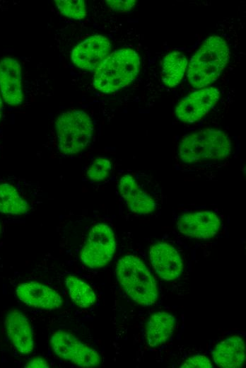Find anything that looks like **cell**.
Here are the masks:
<instances>
[{"mask_svg":"<svg viewBox=\"0 0 246 368\" xmlns=\"http://www.w3.org/2000/svg\"><path fill=\"white\" fill-rule=\"evenodd\" d=\"M116 275L122 289L138 304L150 306L156 301V280L139 258L132 255L121 258L117 263Z\"/></svg>","mask_w":246,"mask_h":368,"instance_id":"4","label":"cell"},{"mask_svg":"<svg viewBox=\"0 0 246 368\" xmlns=\"http://www.w3.org/2000/svg\"><path fill=\"white\" fill-rule=\"evenodd\" d=\"M221 221L210 211L197 212L182 215L177 221V229L187 237L209 239L218 231Z\"/></svg>","mask_w":246,"mask_h":368,"instance_id":"10","label":"cell"},{"mask_svg":"<svg viewBox=\"0 0 246 368\" xmlns=\"http://www.w3.org/2000/svg\"><path fill=\"white\" fill-rule=\"evenodd\" d=\"M119 192L126 200L129 209L139 215L153 212L156 203L152 197L142 190L134 178L130 175L123 176L119 183Z\"/></svg>","mask_w":246,"mask_h":368,"instance_id":"15","label":"cell"},{"mask_svg":"<svg viewBox=\"0 0 246 368\" xmlns=\"http://www.w3.org/2000/svg\"><path fill=\"white\" fill-rule=\"evenodd\" d=\"M0 91L4 101L10 105L23 103L21 67L12 57H4L0 61Z\"/></svg>","mask_w":246,"mask_h":368,"instance_id":"12","label":"cell"},{"mask_svg":"<svg viewBox=\"0 0 246 368\" xmlns=\"http://www.w3.org/2000/svg\"><path fill=\"white\" fill-rule=\"evenodd\" d=\"M111 43L105 36H91L71 51V61L81 69L95 70L102 62L110 54Z\"/></svg>","mask_w":246,"mask_h":368,"instance_id":"9","label":"cell"},{"mask_svg":"<svg viewBox=\"0 0 246 368\" xmlns=\"http://www.w3.org/2000/svg\"><path fill=\"white\" fill-rule=\"evenodd\" d=\"M105 2L112 10L118 12L130 11L136 4L135 0H108Z\"/></svg>","mask_w":246,"mask_h":368,"instance_id":"24","label":"cell"},{"mask_svg":"<svg viewBox=\"0 0 246 368\" xmlns=\"http://www.w3.org/2000/svg\"><path fill=\"white\" fill-rule=\"evenodd\" d=\"M219 90L215 87L199 88L185 96L177 105L175 114L184 123H194L201 120L217 103Z\"/></svg>","mask_w":246,"mask_h":368,"instance_id":"8","label":"cell"},{"mask_svg":"<svg viewBox=\"0 0 246 368\" xmlns=\"http://www.w3.org/2000/svg\"><path fill=\"white\" fill-rule=\"evenodd\" d=\"M182 368H212L209 359L201 355H194L187 360L181 366Z\"/></svg>","mask_w":246,"mask_h":368,"instance_id":"23","label":"cell"},{"mask_svg":"<svg viewBox=\"0 0 246 368\" xmlns=\"http://www.w3.org/2000/svg\"><path fill=\"white\" fill-rule=\"evenodd\" d=\"M49 342L57 357L78 367H94L100 363V357L96 350L66 330L55 331Z\"/></svg>","mask_w":246,"mask_h":368,"instance_id":"7","label":"cell"},{"mask_svg":"<svg viewBox=\"0 0 246 368\" xmlns=\"http://www.w3.org/2000/svg\"><path fill=\"white\" fill-rule=\"evenodd\" d=\"M16 292L23 303L34 308L54 310L60 308L63 303L62 297L54 289L35 281L18 284Z\"/></svg>","mask_w":246,"mask_h":368,"instance_id":"11","label":"cell"},{"mask_svg":"<svg viewBox=\"0 0 246 368\" xmlns=\"http://www.w3.org/2000/svg\"><path fill=\"white\" fill-rule=\"evenodd\" d=\"M59 150L74 154L83 150L90 142L93 125L90 116L83 110H69L60 114L56 122Z\"/></svg>","mask_w":246,"mask_h":368,"instance_id":"5","label":"cell"},{"mask_svg":"<svg viewBox=\"0 0 246 368\" xmlns=\"http://www.w3.org/2000/svg\"><path fill=\"white\" fill-rule=\"evenodd\" d=\"M2 110H3V102H2L1 97L0 96V119L1 118V116H2Z\"/></svg>","mask_w":246,"mask_h":368,"instance_id":"26","label":"cell"},{"mask_svg":"<svg viewBox=\"0 0 246 368\" xmlns=\"http://www.w3.org/2000/svg\"><path fill=\"white\" fill-rule=\"evenodd\" d=\"M188 65L185 56L177 51L172 52L163 59L161 76L163 84L172 88L182 81Z\"/></svg>","mask_w":246,"mask_h":368,"instance_id":"18","label":"cell"},{"mask_svg":"<svg viewBox=\"0 0 246 368\" xmlns=\"http://www.w3.org/2000/svg\"><path fill=\"white\" fill-rule=\"evenodd\" d=\"M115 248L112 229L105 224H98L90 229L81 249V261L90 268H101L112 260Z\"/></svg>","mask_w":246,"mask_h":368,"instance_id":"6","label":"cell"},{"mask_svg":"<svg viewBox=\"0 0 246 368\" xmlns=\"http://www.w3.org/2000/svg\"><path fill=\"white\" fill-rule=\"evenodd\" d=\"M175 321L174 316L165 311L153 314L148 321L146 329L148 345L156 347L166 342L173 333Z\"/></svg>","mask_w":246,"mask_h":368,"instance_id":"17","label":"cell"},{"mask_svg":"<svg viewBox=\"0 0 246 368\" xmlns=\"http://www.w3.org/2000/svg\"><path fill=\"white\" fill-rule=\"evenodd\" d=\"M56 6L64 16L74 20H81L87 14L86 4L83 0H56Z\"/></svg>","mask_w":246,"mask_h":368,"instance_id":"21","label":"cell"},{"mask_svg":"<svg viewBox=\"0 0 246 368\" xmlns=\"http://www.w3.org/2000/svg\"><path fill=\"white\" fill-rule=\"evenodd\" d=\"M231 152V141L224 132L207 128L184 135L179 145L180 159L187 163L222 161Z\"/></svg>","mask_w":246,"mask_h":368,"instance_id":"3","label":"cell"},{"mask_svg":"<svg viewBox=\"0 0 246 368\" xmlns=\"http://www.w3.org/2000/svg\"><path fill=\"white\" fill-rule=\"evenodd\" d=\"M149 257L156 272L165 280L177 278L183 269L177 251L166 243H158L150 247Z\"/></svg>","mask_w":246,"mask_h":368,"instance_id":"13","label":"cell"},{"mask_svg":"<svg viewBox=\"0 0 246 368\" xmlns=\"http://www.w3.org/2000/svg\"><path fill=\"white\" fill-rule=\"evenodd\" d=\"M29 209L28 202L18 190L8 183H0V212L6 214L20 215Z\"/></svg>","mask_w":246,"mask_h":368,"instance_id":"19","label":"cell"},{"mask_svg":"<svg viewBox=\"0 0 246 368\" xmlns=\"http://www.w3.org/2000/svg\"><path fill=\"white\" fill-rule=\"evenodd\" d=\"M28 368H48L47 362L41 357H36L28 361L24 366Z\"/></svg>","mask_w":246,"mask_h":368,"instance_id":"25","label":"cell"},{"mask_svg":"<svg viewBox=\"0 0 246 368\" xmlns=\"http://www.w3.org/2000/svg\"><path fill=\"white\" fill-rule=\"evenodd\" d=\"M139 68L140 58L136 51L130 48L115 50L95 69L93 86L105 93L118 91L136 79Z\"/></svg>","mask_w":246,"mask_h":368,"instance_id":"2","label":"cell"},{"mask_svg":"<svg viewBox=\"0 0 246 368\" xmlns=\"http://www.w3.org/2000/svg\"><path fill=\"white\" fill-rule=\"evenodd\" d=\"M1 223H0V233H1Z\"/></svg>","mask_w":246,"mask_h":368,"instance_id":"27","label":"cell"},{"mask_svg":"<svg viewBox=\"0 0 246 368\" xmlns=\"http://www.w3.org/2000/svg\"><path fill=\"white\" fill-rule=\"evenodd\" d=\"M230 49L219 36H210L191 57L187 79L191 86L201 88L217 80L230 59Z\"/></svg>","mask_w":246,"mask_h":368,"instance_id":"1","label":"cell"},{"mask_svg":"<svg viewBox=\"0 0 246 368\" xmlns=\"http://www.w3.org/2000/svg\"><path fill=\"white\" fill-rule=\"evenodd\" d=\"M215 363L223 368L242 367L245 360V345L242 338L230 336L220 342L212 352Z\"/></svg>","mask_w":246,"mask_h":368,"instance_id":"16","label":"cell"},{"mask_svg":"<svg viewBox=\"0 0 246 368\" xmlns=\"http://www.w3.org/2000/svg\"><path fill=\"white\" fill-rule=\"evenodd\" d=\"M8 338L22 355L30 353L34 348L33 333L26 316L16 309L10 311L4 321Z\"/></svg>","mask_w":246,"mask_h":368,"instance_id":"14","label":"cell"},{"mask_svg":"<svg viewBox=\"0 0 246 368\" xmlns=\"http://www.w3.org/2000/svg\"><path fill=\"white\" fill-rule=\"evenodd\" d=\"M112 168L111 162L105 157L96 158L87 171L89 179L94 181L105 180L110 172Z\"/></svg>","mask_w":246,"mask_h":368,"instance_id":"22","label":"cell"},{"mask_svg":"<svg viewBox=\"0 0 246 368\" xmlns=\"http://www.w3.org/2000/svg\"><path fill=\"white\" fill-rule=\"evenodd\" d=\"M65 283L69 297L76 306L88 308L95 304L96 296L94 291L81 279L75 275H69Z\"/></svg>","mask_w":246,"mask_h":368,"instance_id":"20","label":"cell"}]
</instances>
